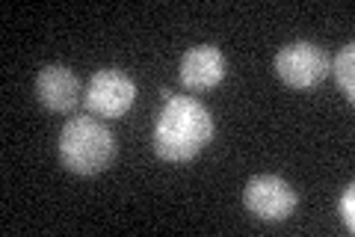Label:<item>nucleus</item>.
Wrapping results in <instances>:
<instances>
[{
  "instance_id": "obj_7",
  "label": "nucleus",
  "mask_w": 355,
  "mask_h": 237,
  "mask_svg": "<svg viewBox=\"0 0 355 237\" xmlns=\"http://www.w3.org/2000/svg\"><path fill=\"white\" fill-rule=\"evenodd\" d=\"M80 92L83 86L69 65L51 63L36 74V98L51 113H71L80 104Z\"/></svg>"
},
{
  "instance_id": "obj_2",
  "label": "nucleus",
  "mask_w": 355,
  "mask_h": 237,
  "mask_svg": "<svg viewBox=\"0 0 355 237\" xmlns=\"http://www.w3.org/2000/svg\"><path fill=\"white\" fill-rule=\"evenodd\" d=\"M62 166L74 175H98L116 161V137L95 119H69L57 142Z\"/></svg>"
},
{
  "instance_id": "obj_6",
  "label": "nucleus",
  "mask_w": 355,
  "mask_h": 237,
  "mask_svg": "<svg viewBox=\"0 0 355 237\" xmlns=\"http://www.w3.org/2000/svg\"><path fill=\"white\" fill-rule=\"evenodd\" d=\"M228 74V60L216 44H196L181 60V83L193 92H207Z\"/></svg>"
},
{
  "instance_id": "obj_4",
  "label": "nucleus",
  "mask_w": 355,
  "mask_h": 237,
  "mask_svg": "<svg viewBox=\"0 0 355 237\" xmlns=\"http://www.w3.org/2000/svg\"><path fill=\"white\" fill-rule=\"evenodd\" d=\"M243 205L263 222H284L299 205V193L279 175H254L243 190Z\"/></svg>"
},
{
  "instance_id": "obj_5",
  "label": "nucleus",
  "mask_w": 355,
  "mask_h": 237,
  "mask_svg": "<svg viewBox=\"0 0 355 237\" xmlns=\"http://www.w3.org/2000/svg\"><path fill=\"white\" fill-rule=\"evenodd\" d=\"M83 101H86L89 113H95V116L119 119V116H125L133 107V101H137V83H133L130 74L119 72V69H101L92 74Z\"/></svg>"
},
{
  "instance_id": "obj_3",
  "label": "nucleus",
  "mask_w": 355,
  "mask_h": 237,
  "mask_svg": "<svg viewBox=\"0 0 355 237\" xmlns=\"http://www.w3.org/2000/svg\"><path fill=\"white\" fill-rule=\"evenodd\" d=\"M329 54L314 42H291L275 54V74L293 89H311L326 81Z\"/></svg>"
},
{
  "instance_id": "obj_1",
  "label": "nucleus",
  "mask_w": 355,
  "mask_h": 237,
  "mask_svg": "<svg viewBox=\"0 0 355 237\" xmlns=\"http://www.w3.org/2000/svg\"><path fill=\"white\" fill-rule=\"evenodd\" d=\"M214 140V116L196 98L172 95L154 122L151 145L157 157L169 163H187L207 149Z\"/></svg>"
},
{
  "instance_id": "obj_8",
  "label": "nucleus",
  "mask_w": 355,
  "mask_h": 237,
  "mask_svg": "<svg viewBox=\"0 0 355 237\" xmlns=\"http://www.w3.org/2000/svg\"><path fill=\"white\" fill-rule=\"evenodd\" d=\"M329 72H335V81L343 89V95H347L349 101H355V44L352 42L343 44V48L338 51Z\"/></svg>"
},
{
  "instance_id": "obj_9",
  "label": "nucleus",
  "mask_w": 355,
  "mask_h": 237,
  "mask_svg": "<svg viewBox=\"0 0 355 237\" xmlns=\"http://www.w3.org/2000/svg\"><path fill=\"white\" fill-rule=\"evenodd\" d=\"M338 213L343 220V229L349 234L355 231V184H347L340 193V202H338Z\"/></svg>"
}]
</instances>
